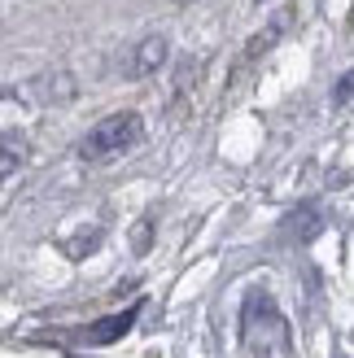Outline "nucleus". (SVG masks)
I'll return each instance as SVG.
<instances>
[{
	"label": "nucleus",
	"instance_id": "f257e3e1",
	"mask_svg": "<svg viewBox=\"0 0 354 358\" xmlns=\"http://www.w3.org/2000/svg\"><path fill=\"white\" fill-rule=\"evenodd\" d=\"M140 136H145V122H140V114H110L101 118L92 131L83 136L79 145V157L83 162H114V157H122L127 149L140 145Z\"/></svg>",
	"mask_w": 354,
	"mask_h": 358
},
{
	"label": "nucleus",
	"instance_id": "f03ea898",
	"mask_svg": "<svg viewBox=\"0 0 354 358\" xmlns=\"http://www.w3.org/2000/svg\"><path fill=\"white\" fill-rule=\"evenodd\" d=\"M162 62H167V40H162V35H149V40L136 48V62L127 66V75L145 79V75H153V70L162 66Z\"/></svg>",
	"mask_w": 354,
	"mask_h": 358
},
{
	"label": "nucleus",
	"instance_id": "7ed1b4c3",
	"mask_svg": "<svg viewBox=\"0 0 354 358\" xmlns=\"http://www.w3.org/2000/svg\"><path fill=\"white\" fill-rule=\"evenodd\" d=\"M27 162V136L22 131H0V184Z\"/></svg>",
	"mask_w": 354,
	"mask_h": 358
},
{
	"label": "nucleus",
	"instance_id": "20e7f679",
	"mask_svg": "<svg viewBox=\"0 0 354 358\" xmlns=\"http://www.w3.org/2000/svg\"><path fill=\"white\" fill-rule=\"evenodd\" d=\"M132 324H136V306H132V310H122V315L101 319V324H92V328H87L83 336H87V341H114V336H122V332H127Z\"/></svg>",
	"mask_w": 354,
	"mask_h": 358
}]
</instances>
